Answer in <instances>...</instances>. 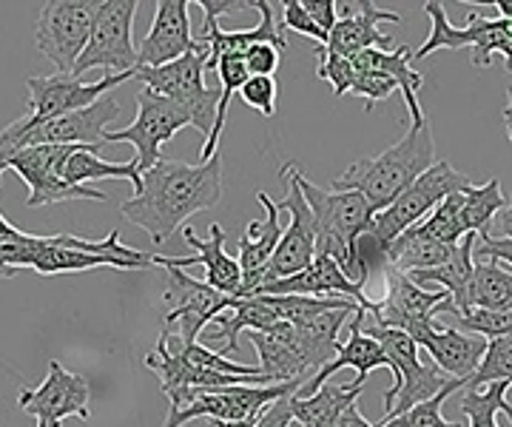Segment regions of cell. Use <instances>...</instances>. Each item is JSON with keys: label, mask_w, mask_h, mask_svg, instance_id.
<instances>
[{"label": "cell", "mask_w": 512, "mask_h": 427, "mask_svg": "<svg viewBox=\"0 0 512 427\" xmlns=\"http://www.w3.org/2000/svg\"><path fill=\"white\" fill-rule=\"evenodd\" d=\"M222 203V157L208 163H183L160 157L140 174V191L120 205L128 223L143 228L154 245L171 240L188 217Z\"/></svg>", "instance_id": "6da1fadb"}, {"label": "cell", "mask_w": 512, "mask_h": 427, "mask_svg": "<svg viewBox=\"0 0 512 427\" xmlns=\"http://www.w3.org/2000/svg\"><path fill=\"white\" fill-rule=\"evenodd\" d=\"M0 268L15 271L32 268L43 277L55 274H83L92 268H117V271H146L154 268V254L126 248L120 231H111L106 240H83L74 234L35 237L18 231L0 214Z\"/></svg>", "instance_id": "7a4b0ae2"}, {"label": "cell", "mask_w": 512, "mask_h": 427, "mask_svg": "<svg viewBox=\"0 0 512 427\" xmlns=\"http://www.w3.org/2000/svg\"><path fill=\"white\" fill-rule=\"evenodd\" d=\"M430 166H436V140L430 120L410 123L402 140L376 157H362L350 163L339 177H333V191H359L370 208L379 214L396 197L404 194Z\"/></svg>", "instance_id": "3957f363"}, {"label": "cell", "mask_w": 512, "mask_h": 427, "mask_svg": "<svg viewBox=\"0 0 512 427\" xmlns=\"http://www.w3.org/2000/svg\"><path fill=\"white\" fill-rule=\"evenodd\" d=\"M296 183L302 188V197L316 223V257H328L336 262L345 271V277L362 288L359 268L353 260V245L370 228L376 211L359 191H325L313 186L299 168H296Z\"/></svg>", "instance_id": "277c9868"}, {"label": "cell", "mask_w": 512, "mask_h": 427, "mask_svg": "<svg viewBox=\"0 0 512 427\" xmlns=\"http://www.w3.org/2000/svg\"><path fill=\"white\" fill-rule=\"evenodd\" d=\"M134 72L126 75H106L97 83H86L74 75H52V77H29V112L20 120L9 123L0 131V149H18V143L37 126H43L46 120H55L63 114L80 112L94 106L100 97L111 94L117 86H123L131 80Z\"/></svg>", "instance_id": "5b68a950"}, {"label": "cell", "mask_w": 512, "mask_h": 427, "mask_svg": "<svg viewBox=\"0 0 512 427\" xmlns=\"http://www.w3.org/2000/svg\"><path fill=\"white\" fill-rule=\"evenodd\" d=\"M205 63H208V49L197 46L194 52H188L174 63L134 72V77L143 83V89L180 103L191 117V126L200 131L202 137H208L214 131L217 106L222 97L220 86H214V89L205 86Z\"/></svg>", "instance_id": "8992f818"}, {"label": "cell", "mask_w": 512, "mask_h": 427, "mask_svg": "<svg viewBox=\"0 0 512 427\" xmlns=\"http://www.w3.org/2000/svg\"><path fill=\"white\" fill-rule=\"evenodd\" d=\"M470 186L473 183H470V177L464 171H456L447 160H436V166L427 168L413 186L404 188V194L396 197V203H390L373 217V223H370L365 234L382 251H387L390 242L396 240L399 234H404L407 228L419 225L444 197L458 194V191Z\"/></svg>", "instance_id": "52a82bcc"}, {"label": "cell", "mask_w": 512, "mask_h": 427, "mask_svg": "<svg viewBox=\"0 0 512 427\" xmlns=\"http://www.w3.org/2000/svg\"><path fill=\"white\" fill-rule=\"evenodd\" d=\"M137 0H103L94 12L92 35L83 55L74 63V77H83L92 69H106L111 75L137 72V49H134V15Z\"/></svg>", "instance_id": "ba28073f"}, {"label": "cell", "mask_w": 512, "mask_h": 427, "mask_svg": "<svg viewBox=\"0 0 512 427\" xmlns=\"http://www.w3.org/2000/svg\"><path fill=\"white\" fill-rule=\"evenodd\" d=\"M97 0H52L40 6L35 43L40 55L57 69L72 75L77 57L83 55L92 35Z\"/></svg>", "instance_id": "9c48e42d"}, {"label": "cell", "mask_w": 512, "mask_h": 427, "mask_svg": "<svg viewBox=\"0 0 512 427\" xmlns=\"http://www.w3.org/2000/svg\"><path fill=\"white\" fill-rule=\"evenodd\" d=\"M191 126V117L180 103L160 97V94L140 89L137 92V117L126 129L106 131L103 143H131V149L137 151V171L146 174L148 168L160 160V149L171 137H177V131Z\"/></svg>", "instance_id": "30bf717a"}, {"label": "cell", "mask_w": 512, "mask_h": 427, "mask_svg": "<svg viewBox=\"0 0 512 427\" xmlns=\"http://www.w3.org/2000/svg\"><path fill=\"white\" fill-rule=\"evenodd\" d=\"M154 265H160L168 271V288H165V319L177 322V336L183 345H197L200 334L211 325L214 316L228 311L237 299L225 297L220 291H214L211 285H205L200 279L188 277L183 268L171 265L168 257H157L154 254Z\"/></svg>", "instance_id": "8fae6325"}, {"label": "cell", "mask_w": 512, "mask_h": 427, "mask_svg": "<svg viewBox=\"0 0 512 427\" xmlns=\"http://www.w3.org/2000/svg\"><path fill=\"white\" fill-rule=\"evenodd\" d=\"M92 388L80 373L66 371L57 359L49 362V373L37 388L18 393V408L35 416L37 427H63V419L77 416L83 425L92 422Z\"/></svg>", "instance_id": "7c38bea8"}, {"label": "cell", "mask_w": 512, "mask_h": 427, "mask_svg": "<svg viewBox=\"0 0 512 427\" xmlns=\"http://www.w3.org/2000/svg\"><path fill=\"white\" fill-rule=\"evenodd\" d=\"M296 163H285L279 171V180L285 183V200L279 205V211H288L291 214V225L282 231V240L276 245L274 257L268 262V274L265 282H276V279H288L293 274H302L316 257V223H313V214L305 197H302V188L296 183ZM262 282V285H265Z\"/></svg>", "instance_id": "4fadbf2b"}, {"label": "cell", "mask_w": 512, "mask_h": 427, "mask_svg": "<svg viewBox=\"0 0 512 427\" xmlns=\"http://www.w3.org/2000/svg\"><path fill=\"white\" fill-rule=\"evenodd\" d=\"M384 299H373V308L365 311L367 322L376 328H393V331H404L413 334L416 328L436 322V308L450 294L444 291H430V288H419L413 279L396 271V268H384Z\"/></svg>", "instance_id": "5bb4252c"}, {"label": "cell", "mask_w": 512, "mask_h": 427, "mask_svg": "<svg viewBox=\"0 0 512 427\" xmlns=\"http://www.w3.org/2000/svg\"><path fill=\"white\" fill-rule=\"evenodd\" d=\"M63 146H26V149H3L6 151V171H15L20 180L29 188L26 205L40 208V205L72 203V200H94L106 203L109 194L97 191L92 186L72 188L66 186L55 171V160Z\"/></svg>", "instance_id": "9a60e30c"}, {"label": "cell", "mask_w": 512, "mask_h": 427, "mask_svg": "<svg viewBox=\"0 0 512 427\" xmlns=\"http://www.w3.org/2000/svg\"><path fill=\"white\" fill-rule=\"evenodd\" d=\"M305 382H288V385H268V388H254V385H237V388L211 390L200 393L191 405L180 410L177 416H168L163 427H185L194 419H211V422H242L251 419L265 405L276 399L293 396Z\"/></svg>", "instance_id": "2e32d148"}, {"label": "cell", "mask_w": 512, "mask_h": 427, "mask_svg": "<svg viewBox=\"0 0 512 427\" xmlns=\"http://www.w3.org/2000/svg\"><path fill=\"white\" fill-rule=\"evenodd\" d=\"M120 117V103L114 94L100 97L89 109L63 114L55 120H46L43 126L32 129L18 143V149L26 146H103L106 131Z\"/></svg>", "instance_id": "e0dca14e"}, {"label": "cell", "mask_w": 512, "mask_h": 427, "mask_svg": "<svg viewBox=\"0 0 512 427\" xmlns=\"http://www.w3.org/2000/svg\"><path fill=\"white\" fill-rule=\"evenodd\" d=\"M245 339L256 348L259 373L265 385H288V382H311L316 368L299 342L291 322H276L268 331H245Z\"/></svg>", "instance_id": "ac0fdd59"}, {"label": "cell", "mask_w": 512, "mask_h": 427, "mask_svg": "<svg viewBox=\"0 0 512 427\" xmlns=\"http://www.w3.org/2000/svg\"><path fill=\"white\" fill-rule=\"evenodd\" d=\"M191 3L188 0H157L154 23L137 49V69H157L174 63L200 43L191 32Z\"/></svg>", "instance_id": "d6986e66"}, {"label": "cell", "mask_w": 512, "mask_h": 427, "mask_svg": "<svg viewBox=\"0 0 512 427\" xmlns=\"http://www.w3.org/2000/svg\"><path fill=\"white\" fill-rule=\"evenodd\" d=\"M251 297H313V299H350L359 308L370 311L373 299L367 297L365 288H359L353 279L345 277V271L328 257H313V262L288 279H276L259 285ZM248 299V297H245Z\"/></svg>", "instance_id": "ffe728a7"}, {"label": "cell", "mask_w": 512, "mask_h": 427, "mask_svg": "<svg viewBox=\"0 0 512 427\" xmlns=\"http://www.w3.org/2000/svg\"><path fill=\"white\" fill-rule=\"evenodd\" d=\"M256 200L262 205V217L245 225V234L239 240V271H242V294L239 299L251 297L256 288L265 282L268 262L274 257L276 245L282 240V211L268 197V191H256Z\"/></svg>", "instance_id": "44dd1931"}, {"label": "cell", "mask_w": 512, "mask_h": 427, "mask_svg": "<svg viewBox=\"0 0 512 427\" xmlns=\"http://www.w3.org/2000/svg\"><path fill=\"white\" fill-rule=\"evenodd\" d=\"M402 20V15H396L390 9H382V6H376L370 0L359 3V6L348 3L345 6V15L336 18L333 29L328 32V43L322 49L330 52V55L342 57L365 52V49H384L387 52L393 38L384 35L379 26L382 23H402Z\"/></svg>", "instance_id": "7402d4cb"}, {"label": "cell", "mask_w": 512, "mask_h": 427, "mask_svg": "<svg viewBox=\"0 0 512 427\" xmlns=\"http://www.w3.org/2000/svg\"><path fill=\"white\" fill-rule=\"evenodd\" d=\"M419 348H427L433 356V365L450 379L467 382L478 371L484 351H487V339L473 334H461L456 328H447L439 322H427L416 328L413 334H407Z\"/></svg>", "instance_id": "603a6c76"}, {"label": "cell", "mask_w": 512, "mask_h": 427, "mask_svg": "<svg viewBox=\"0 0 512 427\" xmlns=\"http://www.w3.org/2000/svg\"><path fill=\"white\" fill-rule=\"evenodd\" d=\"M254 9L259 12V23H256L254 29H248V32H225L217 20H205L202 23L197 43L208 49L205 72L217 69V63H220L222 57L245 55L254 43H271L276 49H285L282 26L276 23V3H271V0H254Z\"/></svg>", "instance_id": "cb8c5ba5"}, {"label": "cell", "mask_w": 512, "mask_h": 427, "mask_svg": "<svg viewBox=\"0 0 512 427\" xmlns=\"http://www.w3.org/2000/svg\"><path fill=\"white\" fill-rule=\"evenodd\" d=\"M208 234H211L208 240H200L191 225H183V240L194 248V257H168V262L177 265V268H188V265L202 262L205 285H211L214 291H220L225 297L239 299V294H242V271H239V262L231 254H225L222 225L211 223Z\"/></svg>", "instance_id": "d4e9b609"}, {"label": "cell", "mask_w": 512, "mask_h": 427, "mask_svg": "<svg viewBox=\"0 0 512 427\" xmlns=\"http://www.w3.org/2000/svg\"><path fill=\"white\" fill-rule=\"evenodd\" d=\"M362 316H365V308H359V311L353 314V319H350L348 342L339 345V353L330 359L322 371L313 376L308 385H302V388L293 393L296 399H305V396L316 393L325 382L333 379V373H339L342 368H353L359 382H367L370 371H376V368H387V371L393 373V365H390V359H387L382 348H379V342L362 331Z\"/></svg>", "instance_id": "484cf974"}, {"label": "cell", "mask_w": 512, "mask_h": 427, "mask_svg": "<svg viewBox=\"0 0 512 427\" xmlns=\"http://www.w3.org/2000/svg\"><path fill=\"white\" fill-rule=\"evenodd\" d=\"M103 146H63L55 160L57 177L66 186L80 188L94 180H128L134 186V194L140 191V171L137 163H109L100 157Z\"/></svg>", "instance_id": "4316f807"}, {"label": "cell", "mask_w": 512, "mask_h": 427, "mask_svg": "<svg viewBox=\"0 0 512 427\" xmlns=\"http://www.w3.org/2000/svg\"><path fill=\"white\" fill-rule=\"evenodd\" d=\"M356 72H382V75L393 77V83L399 86L407 103V114L410 123H419L427 114L419 103V89L424 86V75L413 69V52L410 46H399L396 52H384V49H365L348 57Z\"/></svg>", "instance_id": "83f0119b"}, {"label": "cell", "mask_w": 512, "mask_h": 427, "mask_svg": "<svg viewBox=\"0 0 512 427\" xmlns=\"http://www.w3.org/2000/svg\"><path fill=\"white\" fill-rule=\"evenodd\" d=\"M279 322L276 311L265 302V297H248L237 299L228 311H222L220 316L211 319L205 336L214 339V342H225L222 345V356L225 353H237L239 351V336L245 331H268L271 325Z\"/></svg>", "instance_id": "f1b7e54d"}, {"label": "cell", "mask_w": 512, "mask_h": 427, "mask_svg": "<svg viewBox=\"0 0 512 427\" xmlns=\"http://www.w3.org/2000/svg\"><path fill=\"white\" fill-rule=\"evenodd\" d=\"M476 234H467L461 237L458 248L453 251V257L447 262H441L439 268H430V271H416V274H407L419 288L427 285H439V291L450 294L456 311H467V288H470V279H473V265H476Z\"/></svg>", "instance_id": "f546056e"}, {"label": "cell", "mask_w": 512, "mask_h": 427, "mask_svg": "<svg viewBox=\"0 0 512 427\" xmlns=\"http://www.w3.org/2000/svg\"><path fill=\"white\" fill-rule=\"evenodd\" d=\"M362 390H365V382H359V379H353L350 385H336V382L330 379V382H325L322 388L316 390V393H311V396H305V399L291 396L293 419L302 427H333L336 425V419H339L350 405L359 402Z\"/></svg>", "instance_id": "4dcf8cb0"}, {"label": "cell", "mask_w": 512, "mask_h": 427, "mask_svg": "<svg viewBox=\"0 0 512 427\" xmlns=\"http://www.w3.org/2000/svg\"><path fill=\"white\" fill-rule=\"evenodd\" d=\"M458 245H444V242L433 240L427 234H421L419 228H407L404 234H399L396 240L387 245L384 257L387 265L402 271V274H416V271H430L439 268L441 262H447L453 257Z\"/></svg>", "instance_id": "1f68e13d"}, {"label": "cell", "mask_w": 512, "mask_h": 427, "mask_svg": "<svg viewBox=\"0 0 512 427\" xmlns=\"http://www.w3.org/2000/svg\"><path fill=\"white\" fill-rule=\"evenodd\" d=\"M467 308L512 311V271L495 260H476L467 288Z\"/></svg>", "instance_id": "d6a6232c"}, {"label": "cell", "mask_w": 512, "mask_h": 427, "mask_svg": "<svg viewBox=\"0 0 512 427\" xmlns=\"http://www.w3.org/2000/svg\"><path fill=\"white\" fill-rule=\"evenodd\" d=\"M467 29H470L473 66L487 69L493 63V55H501L512 72V18L490 20L476 12H467Z\"/></svg>", "instance_id": "836d02e7"}, {"label": "cell", "mask_w": 512, "mask_h": 427, "mask_svg": "<svg viewBox=\"0 0 512 427\" xmlns=\"http://www.w3.org/2000/svg\"><path fill=\"white\" fill-rule=\"evenodd\" d=\"M507 197L501 191V180L493 177L487 186H470L461 191V228L464 234H476L481 237H490V225H493L495 214L504 208Z\"/></svg>", "instance_id": "e575fe53"}, {"label": "cell", "mask_w": 512, "mask_h": 427, "mask_svg": "<svg viewBox=\"0 0 512 427\" xmlns=\"http://www.w3.org/2000/svg\"><path fill=\"white\" fill-rule=\"evenodd\" d=\"M507 382H490L487 390L464 388L461 393V413L470 419V427H501L498 425V413H504L512 422V405L507 399L510 393Z\"/></svg>", "instance_id": "d590c367"}, {"label": "cell", "mask_w": 512, "mask_h": 427, "mask_svg": "<svg viewBox=\"0 0 512 427\" xmlns=\"http://www.w3.org/2000/svg\"><path fill=\"white\" fill-rule=\"evenodd\" d=\"M424 12L433 20V29H430L427 40L413 52V60H424V57H430L433 52H439V49H470V29H467V26H464V29H456V26L447 20V15H444V6H441V3L430 0V3L424 6Z\"/></svg>", "instance_id": "8d00e7d4"}, {"label": "cell", "mask_w": 512, "mask_h": 427, "mask_svg": "<svg viewBox=\"0 0 512 427\" xmlns=\"http://www.w3.org/2000/svg\"><path fill=\"white\" fill-rule=\"evenodd\" d=\"M464 385H467V382H461V379H450V385L441 390V393H436L433 399L421 402V405L410 408L407 413H402V416H396V419H387V422H382L379 427H467L464 422H447L444 413H441L444 402H447L453 393L464 390Z\"/></svg>", "instance_id": "74e56055"}, {"label": "cell", "mask_w": 512, "mask_h": 427, "mask_svg": "<svg viewBox=\"0 0 512 427\" xmlns=\"http://www.w3.org/2000/svg\"><path fill=\"white\" fill-rule=\"evenodd\" d=\"M458 214H461V191L444 197V200H441L416 228H419L421 234L444 242V245H458L461 237H467L464 228H461V217H458Z\"/></svg>", "instance_id": "f35d334b"}, {"label": "cell", "mask_w": 512, "mask_h": 427, "mask_svg": "<svg viewBox=\"0 0 512 427\" xmlns=\"http://www.w3.org/2000/svg\"><path fill=\"white\" fill-rule=\"evenodd\" d=\"M490 382H507L512 388V336L487 342L484 359H481L478 371L467 379L464 388L478 390L481 385H490Z\"/></svg>", "instance_id": "ab89813d"}, {"label": "cell", "mask_w": 512, "mask_h": 427, "mask_svg": "<svg viewBox=\"0 0 512 427\" xmlns=\"http://www.w3.org/2000/svg\"><path fill=\"white\" fill-rule=\"evenodd\" d=\"M456 319V331L461 334L481 336V339H504L512 336V311H481V308H467L458 314L456 308L450 311Z\"/></svg>", "instance_id": "60d3db41"}, {"label": "cell", "mask_w": 512, "mask_h": 427, "mask_svg": "<svg viewBox=\"0 0 512 427\" xmlns=\"http://www.w3.org/2000/svg\"><path fill=\"white\" fill-rule=\"evenodd\" d=\"M319 66H316V75L319 80H325L333 94L336 97H345L350 92V86H353V80H356V69H353V63H350L348 57L342 55H330L325 52L322 46H319Z\"/></svg>", "instance_id": "b9f144b4"}, {"label": "cell", "mask_w": 512, "mask_h": 427, "mask_svg": "<svg viewBox=\"0 0 512 427\" xmlns=\"http://www.w3.org/2000/svg\"><path fill=\"white\" fill-rule=\"evenodd\" d=\"M276 94H279L276 77H248L239 89L242 103L256 109L259 114H265V117L276 114Z\"/></svg>", "instance_id": "7bdbcfd3"}, {"label": "cell", "mask_w": 512, "mask_h": 427, "mask_svg": "<svg viewBox=\"0 0 512 427\" xmlns=\"http://www.w3.org/2000/svg\"><path fill=\"white\" fill-rule=\"evenodd\" d=\"M393 92H399L393 77L382 75V72H356V80H353L348 94H356V97L367 100V112H370L376 103H384Z\"/></svg>", "instance_id": "ee69618b"}, {"label": "cell", "mask_w": 512, "mask_h": 427, "mask_svg": "<svg viewBox=\"0 0 512 427\" xmlns=\"http://www.w3.org/2000/svg\"><path fill=\"white\" fill-rule=\"evenodd\" d=\"M279 9H282L285 29H291V32H296V35H305V38L316 40L319 46H325V43H328V35L313 23L311 15H308V12H305V6H302V0H285V3H279Z\"/></svg>", "instance_id": "f6af8a7d"}, {"label": "cell", "mask_w": 512, "mask_h": 427, "mask_svg": "<svg viewBox=\"0 0 512 427\" xmlns=\"http://www.w3.org/2000/svg\"><path fill=\"white\" fill-rule=\"evenodd\" d=\"M279 52L271 43H254L248 52H245V69L251 77H274L279 69Z\"/></svg>", "instance_id": "bcb514c9"}, {"label": "cell", "mask_w": 512, "mask_h": 427, "mask_svg": "<svg viewBox=\"0 0 512 427\" xmlns=\"http://www.w3.org/2000/svg\"><path fill=\"white\" fill-rule=\"evenodd\" d=\"M293 422V410H291V396L285 399H276L271 405L259 410L256 416V427H288Z\"/></svg>", "instance_id": "7dc6e473"}, {"label": "cell", "mask_w": 512, "mask_h": 427, "mask_svg": "<svg viewBox=\"0 0 512 427\" xmlns=\"http://www.w3.org/2000/svg\"><path fill=\"white\" fill-rule=\"evenodd\" d=\"M476 260H495L507 265L512 271V240H495V237H481L476 248Z\"/></svg>", "instance_id": "c3c4849f"}, {"label": "cell", "mask_w": 512, "mask_h": 427, "mask_svg": "<svg viewBox=\"0 0 512 427\" xmlns=\"http://www.w3.org/2000/svg\"><path fill=\"white\" fill-rule=\"evenodd\" d=\"M302 6L311 15L313 23L328 35L330 29H333V23H336V3L333 0H302Z\"/></svg>", "instance_id": "681fc988"}, {"label": "cell", "mask_w": 512, "mask_h": 427, "mask_svg": "<svg viewBox=\"0 0 512 427\" xmlns=\"http://www.w3.org/2000/svg\"><path fill=\"white\" fill-rule=\"evenodd\" d=\"M200 6L205 9V20H220L234 9H254V0H200Z\"/></svg>", "instance_id": "f907efd6"}, {"label": "cell", "mask_w": 512, "mask_h": 427, "mask_svg": "<svg viewBox=\"0 0 512 427\" xmlns=\"http://www.w3.org/2000/svg\"><path fill=\"white\" fill-rule=\"evenodd\" d=\"M504 197H507V203L495 214V234H490L495 240H512V194H504Z\"/></svg>", "instance_id": "816d5d0a"}, {"label": "cell", "mask_w": 512, "mask_h": 427, "mask_svg": "<svg viewBox=\"0 0 512 427\" xmlns=\"http://www.w3.org/2000/svg\"><path fill=\"white\" fill-rule=\"evenodd\" d=\"M336 427H373L367 422L365 416H362V410H359V402L356 405H350L339 419H336Z\"/></svg>", "instance_id": "f5cc1de1"}, {"label": "cell", "mask_w": 512, "mask_h": 427, "mask_svg": "<svg viewBox=\"0 0 512 427\" xmlns=\"http://www.w3.org/2000/svg\"><path fill=\"white\" fill-rule=\"evenodd\" d=\"M259 416V413H256ZM256 416L251 419H242V422H208L211 427H256Z\"/></svg>", "instance_id": "db71d44e"}, {"label": "cell", "mask_w": 512, "mask_h": 427, "mask_svg": "<svg viewBox=\"0 0 512 427\" xmlns=\"http://www.w3.org/2000/svg\"><path fill=\"white\" fill-rule=\"evenodd\" d=\"M3 171H6V151L0 149V180H3ZM12 277H15V271L0 268V279H12Z\"/></svg>", "instance_id": "11a10c76"}, {"label": "cell", "mask_w": 512, "mask_h": 427, "mask_svg": "<svg viewBox=\"0 0 512 427\" xmlns=\"http://www.w3.org/2000/svg\"><path fill=\"white\" fill-rule=\"evenodd\" d=\"M504 123H507V131H512V86H507V109H504Z\"/></svg>", "instance_id": "9f6ffc18"}, {"label": "cell", "mask_w": 512, "mask_h": 427, "mask_svg": "<svg viewBox=\"0 0 512 427\" xmlns=\"http://www.w3.org/2000/svg\"><path fill=\"white\" fill-rule=\"evenodd\" d=\"M288 427H302V425H299V422H296V419H293V422H291V425H288Z\"/></svg>", "instance_id": "6f0895ef"}, {"label": "cell", "mask_w": 512, "mask_h": 427, "mask_svg": "<svg viewBox=\"0 0 512 427\" xmlns=\"http://www.w3.org/2000/svg\"><path fill=\"white\" fill-rule=\"evenodd\" d=\"M510 140H512V131H510Z\"/></svg>", "instance_id": "680465c9"}, {"label": "cell", "mask_w": 512, "mask_h": 427, "mask_svg": "<svg viewBox=\"0 0 512 427\" xmlns=\"http://www.w3.org/2000/svg\"><path fill=\"white\" fill-rule=\"evenodd\" d=\"M333 427H336V425H333Z\"/></svg>", "instance_id": "91938a15"}]
</instances>
